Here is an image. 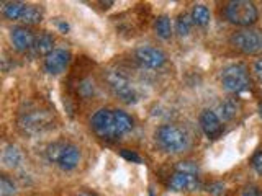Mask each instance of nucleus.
Masks as SVG:
<instances>
[{"label":"nucleus","instance_id":"nucleus-1","mask_svg":"<svg viewBox=\"0 0 262 196\" xmlns=\"http://www.w3.org/2000/svg\"><path fill=\"white\" fill-rule=\"evenodd\" d=\"M90 126L102 139H117L133 129V118L126 111L102 108L90 119Z\"/></svg>","mask_w":262,"mask_h":196},{"label":"nucleus","instance_id":"nucleus-2","mask_svg":"<svg viewBox=\"0 0 262 196\" xmlns=\"http://www.w3.org/2000/svg\"><path fill=\"white\" fill-rule=\"evenodd\" d=\"M54 116L45 108H30L18 116V128L28 136H39L54 128Z\"/></svg>","mask_w":262,"mask_h":196},{"label":"nucleus","instance_id":"nucleus-3","mask_svg":"<svg viewBox=\"0 0 262 196\" xmlns=\"http://www.w3.org/2000/svg\"><path fill=\"white\" fill-rule=\"evenodd\" d=\"M46 159L49 163L59 167L61 170H74L80 162V151L77 145L71 142L57 141L48 145L46 149Z\"/></svg>","mask_w":262,"mask_h":196},{"label":"nucleus","instance_id":"nucleus-4","mask_svg":"<svg viewBox=\"0 0 262 196\" xmlns=\"http://www.w3.org/2000/svg\"><path fill=\"white\" fill-rule=\"evenodd\" d=\"M156 142L169 154H180L187 151L188 136L182 128L176 125H162L156 131Z\"/></svg>","mask_w":262,"mask_h":196},{"label":"nucleus","instance_id":"nucleus-5","mask_svg":"<svg viewBox=\"0 0 262 196\" xmlns=\"http://www.w3.org/2000/svg\"><path fill=\"white\" fill-rule=\"evenodd\" d=\"M221 85L229 93H241L251 88V79L244 64H231L221 72Z\"/></svg>","mask_w":262,"mask_h":196},{"label":"nucleus","instance_id":"nucleus-6","mask_svg":"<svg viewBox=\"0 0 262 196\" xmlns=\"http://www.w3.org/2000/svg\"><path fill=\"white\" fill-rule=\"evenodd\" d=\"M225 15L229 20V23L236 27H251L257 21L259 12L257 7L248 0H233L225 8Z\"/></svg>","mask_w":262,"mask_h":196},{"label":"nucleus","instance_id":"nucleus-7","mask_svg":"<svg viewBox=\"0 0 262 196\" xmlns=\"http://www.w3.org/2000/svg\"><path fill=\"white\" fill-rule=\"evenodd\" d=\"M105 80L108 87L112 88V92L117 95L121 102L125 103H136L138 102V93L136 88L133 87V84L129 82V79L126 76H123L118 70H108L105 76Z\"/></svg>","mask_w":262,"mask_h":196},{"label":"nucleus","instance_id":"nucleus-8","mask_svg":"<svg viewBox=\"0 0 262 196\" xmlns=\"http://www.w3.org/2000/svg\"><path fill=\"white\" fill-rule=\"evenodd\" d=\"M231 43L244 54L262 53V33L256 30H241L231 36Z\"/></svg>","mask_w":262,"mask_h":196},{"label":"nucleus","instance_id":"nucleus-9","mask_svg":"<svg viewBox=\"0 0 262 196\" xmlns=\"http://www.w3.org/2000/svg\"><path fill=\"white\" fill-rule=\"evenodd\" d=\"M135 56L139 64L149 69H159L167 61V56L164 54V51L154 46H139L135 51Z\"/></svg>","mask_w":262,"mask_h":196},{"label":"nucleus","instance_id":"nucleus-10","mask_svg":"<svg viewBox=\"0 0 262 196\" xmlns=\"http://www.w3.org/2000/svg\"><path fill=\"white\" fill-rule=\"evenodd\" d=\"M71 62V53L68 49H54V51L45 57V70L48 74H61L68 69Z\"/></svg>","mask_w":262,"mask_h":196},{"label":"nucleus","instance_id":"nucleus-11","mask_svg":"<svg viewBox=\"0 0 262 196\" xmlns=\"http://www.w3.org/2000/svg\"><path fill=\"white\" fill-rule=\"evenodd\" d=\"M199 185V175L187 172H174L169 178V188L172 191H195Z\"/></svg>","mask_w":262,"mask_h":196},{"label":"nucleus","instance_id":"nucleus-12","mask_svg":"<svg viewBox=\"0 0 262 196\" xmlns=\"http://www.w3.org/2000/svg\"><path fill=\"white\" fill-rule=\"evenodd\" d=\"M200 128L205 134H207L210 139H215L216 136L221 134V131H223V121L220 119V116L211 110H203L200 113Z\"/></svg>","mask_w":262,"mask_h":196},{"label":"nucleus","instance_id":"nucleus-13","mask_svg":"<svg viewBox=\"0 0 262 196\" xmlns=\"http://www.w3.org/2000/svg\"><path fill=\"white\" fill-rule=\"evenodd\" d=\"M12 44L16 51L20 53H25L28 51V49H33L35 46V41H36V36L33 35V31L27 27H16L12 30Z\"/></svg>","mask_w":262,"mask_h":196},{"label":"nucleus","instance_id":"nucleus-14","mask_svg":"<svg viewBox=\"0 0 262 196\" xmlns=\"http://www.w3.org/2000/svg\"><path fill=\"white\" fill-rule=\"evenodd\" d=\"M2 163L5 168H16L21 163V152L16 145L8 144L2 151Z\"/></svg>","mask_w":262,"mask_h":196},{"label":"nucleus","instance_id":"nucleus-15","mask_svg":"<svg viewBox=\"0 0 262 196\" xmlns=\"http://www.w3.org/2000/svg\"><path fill=\"white\" fill-rule=\"evenodd\" d=\"M33 51L38 56H49L54 51V38L49 33H41L36 36L35 46H33Z\"/></svg>","mask_w":262,"mask_h":196},{"label":"nucleus","instance_id":"nucleus-16","mask_svg":"<svg viewBox=\"0 0 262 196\" xmlns=\"http://www.w3.org/2000/svg\"><path fill=\"white\" fill-rule=\"evenodd\" d=\"M237 111H239V103L236 100H225L223 103H220L218 106V116L221 121H231Z\"/></svg>","mask_w":262,"mask_h":196},{"label":"nucleus","instance_id":"nucleus-17","mask_svg":"<svg viewBox=\"0 0 262 196\" xmlns=\"http://www.w3.org/2000/svg\"><path fill=\"white\" fill-rule=\"evenodd\" d=\"M25 8H27V4H23V2H4L2 4V13L8 20H18L20 21Z\"/></svg>","mask_w":262,"mask_h":196},{"label":"nucleus","instance_id":"nucleus-18","mask_svg":"<svg viewBox=\"0 0 262 196\" xmlns=\"http://www.w3.org/2000/svg\"><path fill=\"white\" fill-rule=\"evenodd\" d=\"M41 20H43V10L36 5H27L20 18V21L25 24H38Z\"/></svg>","mask_w":262,"mask_h":196},{"label":"nucleus","instance_id":"nucleus-19","mask_svg":"<svg viewBox=\"0 0 262 196\" xmlns=\"http://www.w3.org/2000/svg\"><path fill=\"white\" fill-rule=\"evenodd\" d=\"M192 20L195 24H199V27H207L211 20V15H210V10L205 5L199 4V5H193L192 8Z\"/></svg>","mask_w":262,"mask_h":196},{"label":"nucleus","instance_id":"nucleus-20","mask_svg":"<svg viewBox=\"0 0 262 196\" xmlns=\"http://www.w3.org/2000/svg\"><path fill=\"white\" fill-rule=\"evenodd\" d=\"M156 33H158V36L162 38V39L170 38V35H172V23H170L169 16L162 15V16H159L158 20H156Z\"/></svg>","mask_w":262,"mask_h":196},{"label":"nucleus","instance_id":"nucleus-21","mask_svg":"<svg viewBox=\"0 0 262 196\" xmlns=\"http://www.w3.org/2000/svg\"><path fill=\"white\" fill-rule=\"evenodd\" d=\"M192 24H193V20H192V15H187V13H182L177 18V24H176V28H177V33L180 36H187L188 33H190L192 30Z\"/></svg>","mask_w":262,"mask_h":196},{"label":"nucleus","instance_id":"nucleus-22","mask_svg":"<svg viewBox=\"0 0 262 196\" xmlns=\"http://www.w3.org/2000/svg\"><path fill=\"white\" fill-rule=\"evenodd\" d=\"M15 193V183L7 175H0V196H13Z\"/></svg>","mask_w":262,"mask_h":196},{"label":"nucleus","instance_id":"nucleus-23","mask_svg":"<svg viewBox=\"0 0 262 196\" xmlns=\"http://www.w3.org/2000/svg\"><path fill=\"white\" fill-rule=\"evenodd\" d=\"M176 172H187V174L199 175V167L193 162H179L176 165Z\"/></svg>","mask_w":262,"mask_h":196},{"label":"nucleus","instance_id":"nucleus-24","mask_svg":"<svg viewBox=\"0 0 262 196\" xmlns=\"http://www.w3.org/2000/svg\"><path fill=\"white\" fill-rule=\"evenodd\" d=\"M251 165L252 168L257 172L259 175H262V149L257 151L256 154L252 155V159H251Z\"/></svg>","mask_w":262,"mask_h":196},{"label":"nucleus","instance_id":"nucleus-25","mask_svg":"<svg viewBox=\"0 0 262 196\" xmlns=\"http://www.w3.org/2000/svg\"><path fill=\"white\" fill-rule=\"evenodd\" d=\"M94 92H95L94 84H90L89 80L82 82V84H80V93L84 95V96H90V95H94Z\"/></svg>","mask_w":262,"mask_h":196},{"label":"nucleus","instance_id":"nucleus-26","mask_svg":"<svg viewBox=\"0 0 262 196\" xmlns=\"http://www.w3.org/2000/svg\"><path fill=\"white\" fill-rule=\"evenodd\" d=\"M121 157H125L126 160H131V162H136V163H141L143 159L139 157V155L136 152H129V151H121Z\"/></svg>","mask_w":262,"mask_h":196},{"label":"nucleus","instance_id":"nucleus-27","mask_svg":"<svg viewBox=\"0 0 262 196\" xmlns=\"http://www.w3.org/2000/svg\"><path fill=\"white\" fill-rule=\"evenodd\" d=\"M243 196H262V190L257 186H249L243 191Z\"/></svg>","mask_w":262,"mask_h":196},{"label":"nucleus","instance_id":"nucleus-28","mask_svg":"<svg viewBox=\"0 0 262 196\" xmlns=\"http://www.w3.org/2000/svg\"><path fill=\"white\" fill-rule=\"evenodd\" d=\"M254 72H256L259 80H262V59L256 61V64H254Z\"/></svg>","mask_w":262,"mask_h":196},{"label":"nucleus","instance_id":"nucleus-29","mask_svg":"<svg viewBox=\"0 0 262 196\" xmlns=\"http://www.w3.org/2000/svg\"><path fill=\"white\" fill-rule=\"evenodd\" d=\"M76 196H97L95 193H90V191H80V193H77Z\"/></svg>","mask_w":262,"mask_h":196},{"label":"nucleus","instance_id":"nucleus-30","mask_svg":"<svg viewBox=\"0 0 262 196\" xmlns=\"http://www.w3.org/2000/svg\"><path fill=\"white\" fill-rule=\"evenodd\" d=\"M259 111H260V116H262V103L259 105Z\"/></svg>","mask_w":262,"mask_h":196},{"label":"nucleus","instance_id":"nucleus-31","mask_svg":"<svg viewBox=\"0 0 262 196\" xmlns=\"http://www.w3.org/2000/svg\"><path fill=\"white\" fill-rule=\"evenodd\" d=\"M149 196H154V193H152V191H149Z\"/></svg>","mask_w":262,"mask_h":196},{"label":"nucleus","instance_id":"nucleus-32","mask_svg":"<svg viewBox=\"0 0 262 196\" xmlns=\"http://www.w3.org/2000/svg\"><path fill=\"white\" fill-rule=\"evenodd\" d=\"M74 196H76V194H74Z\"/></svg>","mask_w":262,"mask_h":196}]
</instances>
